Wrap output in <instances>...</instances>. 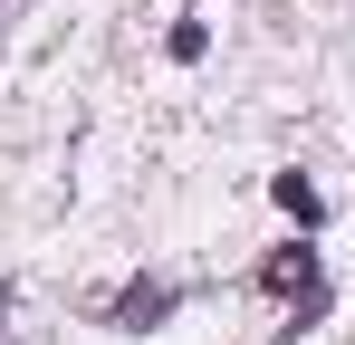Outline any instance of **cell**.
<instances>
[{
    "label": "cell",
    "instance_id": "cell-1",
    "mask_svg": "<svg viewBox=\"0 0 355 345\" xmlns=\"http://www.w3.org/2000/svg\"><path fill=\"white\" fill-rule=\"evenodd\" d=\"M269 288L297 297V317H307V307H317V259H307V249H279V259H269Z\"/></svg>",
    "mask_w": 355,
    "mask_h": 345
},
{
    "label": "cell",
    "instance_id": "cell-2",
    "mask_svg": "<svg viewBox=\"0 0 355 345\" xmlns=\"http://www.w3.org/2000/svg\"><path fill=\"white\" fill-rule=\"evenodd\" d=\"M279 211H288V221H317V192H307L297 172H279Z\"/></svg>",
    "mask_w": 355,
    "mask_h": 345
}]
</instances>
